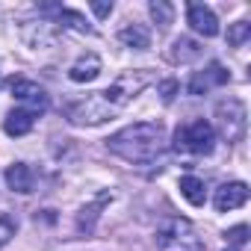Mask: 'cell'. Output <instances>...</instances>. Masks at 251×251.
I'll use <instances>...</instances> for the list:
<instances>
[{
  "label": "cell",
  "instance_id": "obj_1",
  "mask_svg": "<svg viewBox=\"0 0 251 251\" xmlns=\"http://www.w3.org/2000/svg\"><path fill=\"white\" fill-rule=\"evenodd\" d=\"M109 154L127 163H154L166 148V127L160 121H136L106 139Z\"/></svg>",
  "mask_w": 251,
  "mask_h": 251
},
{
  "label": "cell",
  "instance_id": "obj_2",
  "mask_svg": "<svg viewBox=\"0 0 251 251\" xmlns=\"http://www.w3.org/2000/svg\"><path fill=\"white\" fill-rule=\"evenodd\" d=\"M157 248L160 251H207L204 239L198 236L195 225L183 216H169L157 227Z\"/></svg>",
  "mask_w": 251,
  "mask_h": 251
},
{
  "label": "cell",
  "instance_id": "obj_3",
  "mask_svg": "<svg viewBox=\"0 0 251 251\" xmlns=\"http://www.w3.org/2000/svg\"><path fill=\"white\" fill-rule=\"evenodd\" d=\"M154 80V74L148 71V68H139V71H124V74H118L115 77V83L112 86H106L103 92H100V98H103V103L112 109V112H118V109H124L127 106L148 83Z\"/></svg>",
  "mask_w": 251,
  "mask_h": 251
},
{
  "label": "cell",
  "instance_id": "obj_4",
  "mask_svg": "<svg viewBox=\"0 0 251 251\" xmlns=\"http://www.w3.org/2000/svg\"><path fill=\"white\" fill-rule=\"evenodd\" d=\"M213 145H216V130H213V124L204 121V118L183 124V127H177V133H175V148L183 151V154L204 157V154L213 151Z\"/></svg>",
  "mask_w": 251,
  "mask_h": 251
},
{
  "label": "cell",
  "instance_id": "obj_5",
  "mask_svg": "<svg viewBox=\"0 0 251 251\" xmlns=\"http://www.w3.org/2000/svg\"><path fill=\"white\" fill-rule=\"evenodd\" d=\"M248 112H245V103L236 100V98H227V100H219L216 103V121H219V133L227 139V142H239L245 136V127H248Z\"/></svg>",
  "mask_w": 251,
  "mask_h": 251
},
{
  "label": "cell",
  "instance_id": "obj_6",
  "mask_svg": "<svg viewBox=\"0 0 251 251\" xmlns=\"http://www.w3.org/2000/svg\"><path fill=\"white\" fill-rule=\"evenodd\" d=\"M115 112L103 103V98H100V92L98 95H92V98H86V100H80V103H71L68 106V118H71V124H103L106 118H112Z\"/></svg>",
  "mask_w": 251,
  "mask_h": 251
},
{
  "label": "cell",
  "instance_id": "obj_7",
  "mask_svg": "<svg viewBox=\"0 0 251 251\" xmlns=\"http://www.w3.org/2000/svg\"><path fill=\"white\" fill-rule=\"evenodd\" d=\"M225 83H230V71H227L222 62H210L204 71L192 74L186 92H189V95H204V92H210L213 86H225Z\"/></svg>",
  "mask_w": 251,
  "mask_h": 251
},
{
  "label": "cell",
  "instance_id": "obj_8",
  "mask_svg": "<svg viewBox=\"0 0 251 251\" xmlns=\"http://www.w3.org/2000/svg\"><path fill=\"white\" fill-rule=\"evenodd\" d=\"M12 95L18 98V100H27L30 106V112L33 115H42L45 109H48V95H45V89L39 86V83H33V80H24V77H15L12 80Z\"/></svg>",
  "mask_w": 251,
  "mask_h": 251
},
{
  "label": "cell",
  "instance_id": "obj_9",
  "mask_svg": "<svg viewBox=\"0 0 251 251\" xmlns=\"http://www.w3.org/2000/svg\"><path fill=\"white\" fill-rule=\"evenodd\" d=\"M186 21H189V27H192L198 36H204V39L219 36V18H216V12H213L210 6H204V3H189Z\"/></svg>",
  "mask_w": 251,
  "mask_h": 251
},
{
  "label": "cell",
  "instance_id": "obj_10",
  "mask_svg": "<svg viewBox=\"0 0 251 251\" xmlns=\"http://www.w3.org/2000/svg\"><path fill=\"white\" fill-rule=\"evenodd\" d=\"M248 201V186L242 180H230V183H222L213 195V204L219 213H227V210H236Z\"/></svg>",
  "mask_w": 251,
  "mask_h": 251
},
{
  "label": "cell",
  "instance_id": "obj_11",
  "mask_svg": "<svg viewBox=\"0 0 251 251\" xmlns=\"http://www.w3.org/2000/svg\"><path fill=\"white\" fill-rule=\"evenodd\" d=\"M6 186H9L12 192H18V195L33 192V186H36L33 169H30L27 163H12V166L6 169Z\"/></svg>",
  "mask_w": 251,
  "mask_h": 251
},
{
  "label": "cell",
  "instance_id": "obj_12",
  "mask_svg": "<svg viewBox=\"0 0 251 251\" xmlns=\"http://www.w3.org/2000/svg\"><path fill=\"white\" fill-rule=\"evenodd\" d=\"M98 74H100V59H98V53H83V56L68 68V77H71L74 83H92Z\"/></svg>",
  "mask_w": 251,
  "mask_h": 251
},
{
  "label": "cell",
  "instance_id": "obj_13",
  "mask_svg": "<svg viewBox=\"0 0 251 251\" xmlns=\"http://www.w3.org/2000/svg\"><path fill=\"white\" fill-rule=\"evenodd\" d=\"M33 124H36V115L24 106V109H12L3 118V130H6V136H27L33 130Z\"/></svg>",
  "mask_w": 251,
  "mask_h": 251
},
{
  "label": "cell",
  "instance_id": "obj_14",
  "mask_svg": "<svg viewBox=\"0 0 251 251\" xmlns=\"http://www.w3.org/2000/svg\"><path fill=\"white\" fill-rule=\"evenodd\" d=\"M109 198H112L109 192H100V195L95 198V204H89V207L80 210V216H77V227H80V233H92V227H95V222H98V216H100V207H103Z\"/></svg>",
  "mask_w": 251,
  "mask_h": 251
},
{
  "label": "cell",
  "instance_id": "obj_15",
  "mask_svg": "<svg viewBox=\"0 0 251 251\" xmlns=\"http://www.w3.org/2000/svg\"><path fill=\"white\" fill-rule=\"evenodd\" d=\"M118 39L127 45V48H136V50H148L151 48V33L142 24H127V27L118 33Z\"/></svg>",
  "mask_w": 251,
  "mask_h": 251
},
{
  "label": "cell",
  "instance_id": "obj_16",
  "mask_svg": "<svg viewBox=\"0 0 251 251\" xmlns=\"http://www.w3.org/2000/svg\"><path fill=\"white\" fill-rule=\"evenodd\" d=\"M180 195L192 204V207H204L207 201V189H204V180H198L195 175H186L180 177Z\"/></svg>",
  "mask_w": 251,
  "mask_h": 251
},
{
  "label": "cell",
  "instance_id": "obj_17",
  "mask_svg": "<svg viewBox=\"0 0 251 251\" xmlns=\"http://www.w3.org/2000/svg\"><path fill=\"white\" fill-rule=\"evenodd\" d=\"M201 56V45L198 42H192V39H175V45H172V50H169V59L172 62H189V59H198Z\"/></svg>",
  "mask_w": 251,
  "mask_h": 251
},
{
  "label": "cell",
  "instance_id": "obj_18",
  "mask_svg": "<svg viewBox=\"0 0 251 251\" xmlns=\"http://www.w3.org/2000/svg\"><path fill=\"white\" fill-rule=\"evenodd\" d=\"M148 12H151V18H154L163 30L175 21V6L169 3V0H151V3H148Z\"/></svg>",
  "mask_w": 251,
  "mask_h": 251
},
{
  "label": "cell",
  "instance_id": "obj_19",
  "mask_svg": "<svg viewBox=\"0 0 251 251\" xmlns=\"http://www.w3.org/2000/svg\"><path fill=\"white\" fill-rule=\"evenodd\" d=\"M56 21H59V24H68V27L77 30V33H92V27L86 24V18H83L80 12H74V9H59V12H56Z\"/></svg>",
  "mask_w": 251,
  "mask_h": 251
},
{
  "label": "cell",
  "instance_id": "obj_20",
  "mask_svg": "<svg viewBox=\"0 0 251 251\" xmlns=\"http://www.w3.org/2000/svg\"><path fill=\"white\" fill-rule=\"evenodd\" d=\"M248 39H251V24H248V21H236V24L227 27V45L239 48V45H245Z\"/></svg>",
  "mask_w": 251,
  "mask_h": 251
},
{
  "label": "cell",
  "instance_id": "obj_21",
  "mask_svg": "<svg viewBox=\"0 0 251 251\" xmlns=\"http://www.w3.org/2000/svg\"><path fill=\"white\" fill-rule=\"evenodd\" d=\"M15 227H18V225H15V219H12L9 213H0V248H3V245L15 236Z\"/></svg>",
  "mask_w": 251,
  "mask_h": 251
},
{
  "label": "cell",
  "instance_id": "obj_22",
  "mask_svg": "<svg viewBox=\"0 0 251 251\" xmlns=\"http://www.w3.org/2000/svg\"><path fill=\"white\" fill-rule=\"evenodd\" d=\"M225 239H227V245H245L248 242V227L245 225H236V227H230L225 233Z\"/></svg>",
  "mask_w": 251,
  "mask_h": 251
},
{
  "label": "cell",
  "instance_id": "obj_23",
  "mask_svg": "<svg viewBox=\"0 0 251 251\" xmlns=\"http://www.w3.org/2000/svg\"><path fill=\"white\" fill-rule=\"evenodd\" d=\"M177 89H180V86H177V80H163V83H160V95H163V100H166V103H172V100H175V95H177Z\"/></svg>",
  "mask_w": 251,
  "mask_h": 251
},
{
  "label": "cell",
  "instance_id": "obj_24",
  "mask_svg": "<svg viewBox=\"0 0 251 251\" xmlns=\"http://www.w3.org/2000/svg\"><path fill=\"white\" fill-rule=\"evenodd\" d=\"M92 12H95L98 18H106V15L112 12V0H95V3H92Z\"/></svg>",
  "mask_w": 251,
  "mask_h": 251
},
{
  "label": "cell",
  "instance_id": "obj_25",
  "mask_svg": "<svg viewBox=\"0 0 251 251\" xmlns=\"http://www.w3.org/2000/svg\"><path fill=\"white\" fill-rule=\"evenodd\" d=\"M225 251H248V242H245V245H227Z\"/></svg>",
  "mask_w": 251,
  "mask_h": 251
}]
</instances>
